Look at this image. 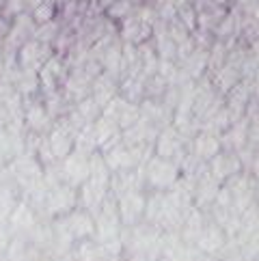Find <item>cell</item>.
Here are the masks:
<instances>
[{
    "label": "cell",
    "mask_w": 259,
    "mask_h": 261,
    "mask_svg": "<svg viewBox=\"0 0 259 261\" xmlns=\"http://www.w3.org/2000/svg\"><path fill=\"white\" fill-rule=\"evenodd\" d=\"M45 141H48V147H50V151H52V155H54V160L57 162L63 160V158H67L73 151V136L65 132L61 125L54 127Z\"/></svg>",
    "instance_id": "13"
},
{
    "label": "cell",
    "mask_w": 259,
    "mask_h": 261,
    "mask_svg": "<svg viewBox=\"0 0 259 261\" xmlns=\"http://www.w3.org/2000/svg\"><path fill=\"white\" fill-rule=\"evenodd\" d=\"M108 197V188L106 186H99V184H93V181H85L78 186V203L82 205V210H87L91 216H95L99 212L101 203Z\"/></svg>",
    "instance_id": "9"
},
{
    "label": "cell",
    "mask_w": 259,
    "mask_h": 261,
    "mask_svg": "<svg viewBox=\"0 0 259 261\" xmlns=\"http://www.w3.org/2000/svg\"><path fill=\"white\" fill-rule=\"evenodd\" d=\"M145 205H147V197L143 194L141 188L130 190V192L121 194V197H117V214H119L121 225L134 227L138 220H143Z\"/></svg>",
    "instance_id": "3"
},
{
    "label": "cell",
    "mask_w": 259,
    "mask_h": 261,
    "mask_svg": "<svg viewBox=\"0 0 259 261\" xmlns=\"http://www.w3.org/2000/svg\"><path fill=\"white\" fill-rule=\"evenodd\" d=\"M138 169L143 171L147 184H149L153 190H160V192L171 190L173 186L177 184L179 175H182L177 162L175 160H164V158H158V155L149 158V160H147L145 164H141Z\"/></svg>",
    "instance_id": "1"
},
{
    "label": "cell",
    "mask_w": 259,
    "mask_h": 261,
    "mask_svg": "<svg viewBox=\"0 0 259 261\" xmlns=\"http://www.w3.org/2000/svg\"><path fill=\"white\" fill-rule=\"evenodd\" d=\"M78 207V188L59 181L57 186L48 188V197H45V210L54 216H67L71 210Z\"/></svg>",
    "instance_id": "2"
},
{
    "label": "cell",
    "mask_w": 259,
    "mask_h": 261,
    "mask_svg": "<svg viewBox=\"0 0 259 261\" xmlns=\"http://www.w3.org/2000/svg\"><path fill=\"white\" fill-rule=\"evenodd\" d=\"M208 173L214 177L218 184H225L227 179H231V177L242 173V162H240L236 151H227V149H223V151H218L208 162Z\"/></svg>",
    "instance_id": "6"
},
{
    "label": "cell",
    "mask_w": 259,
    "mask_h": 261,
    "mask_svg": "<svg viewBox=\"0 0 259 261\" xmlns=\"http://www.w3.org/2000/svg\"><path fill=\"white\" fill-rule=\"evenodd\" d=\"M22 119L33 134H41L50 123V115H48V110H45L43 101H31L29 106L24 104V117Z\"/></svg>",
    "instance_id": "11"
},
{
    "label": "cell",
    "mask_w": 259,
    "mask_h": 261,
    "mask_svg": "<svg viewBox=\"0 0 259 261\" xmlns=\"http://www.w3.org/2000/svg\"><path fill=\"white\" fill-rule=\"evenodd\" d=\"M153 151L158 158H164V160H177L179 155H184V138L177 134V129L173 125L164 127L158 134L153 143Z\"/></svg>",
    "instance_id": "8"
},
{
    "label": "cell",
    "mask_w": 259,
    "mask_h": 261,
    "mask_svg": "<svg viewBox=\"0 0 259 261\" xmlns=\"http://www.w3.org/2000/svg\"><path fill=\"white\" fill-rule=\"evenodd\" d=\"M65 231L69 233L71 240H87V238H93L95 233V218L91 216L87 210H71L65 218Z\"/></svg>",
    "instance_id": "7"
},
{
    "label": "cell",
    "mask_w": 259,
    "mask_h": 261,
    "mask_svg": "<svg viewBox=\"0 0 259 261\" xmlns=\"http://www.w3.org/2000/svg\"><path fill=\"white\" fill-rule=\"evenodd\" d=\"M117 95V91H115V85H113V80H110L108 76H99L95 80V85L93 89H91V97H93L97 104L104 108L110 99H113Z\"/></svg>",
    "instance_id": "15"
},
{
    "label": "cell",
    "mask_w": 259,
    "mask_h": 261,
    "mask_svg": "<svg viewBox=\"0 0 259 261\" xmlns=\"http://www.w3.org/2000/svg\"><path fill=\"white\" fill-rule=\"evenodd\" d=\"M227 244V233L220 229L218 225H212V227H203V233L197 240V246L208 255H214L218 253L220 248H225Z\"/></svg>",
    "instance_id": "12"
},
{
    "label": "cell",
    "mask_w": 259,
    "mask_h": 261,
    "mask_svg": "<svg viewBox=\"0 0 259 261\" xmlns=\"http://www.w3.org/2000/svg\"><path fill=\"white\" fill-rule=\"evenodd\" d=\"M9 173L13 175V179L26 186V188H33L43 179V166L37 162L35 155H17L13 158L11 166H9Z\"/></svg>",
    "instance_id": "5"
},
{
    "label": "cell",
    "mask_w": 259,
    "mask_h": 261,
    "mask_svg": "<svg viewBox=\"0 0 259 261\" xmlns=\"http://www.w3.org/2000/svg\"><path fill=\"white\" fill-rule=\"evenodd\" d=\"M218 151H223V145H220V136L218 134L199 129V132L192 136V155L197 158V160L210 162Z\"/></svg>",
    "instance_id": "10"
},
{
    "label": "cell",
    "mask_w": 259,
    "mask_h": 261,
    "mask_svg": "<svg viewBox=\"0 0 259 261\" xmlns=\"http://www.w3.org/2000/svg\"><path fill=\"white\" fill-rule=\"evenodd\" d=\"M0 76H3V67H0Z\"/></svg>",
    "instance_id": "18"
},
{
    "label": "cell",
    "mask_w": 259,
    "mask_h": 261,
    "mask_svg": "<svg viewBox=\"0 0 259 261\" xmlns=\"http://www.w3.org/2000/svg\"><path fill=\"white\" fill-rule=\"evenodd\" d=\"M76 113L82 117V121H85L87 125H91L93 121L101 115V106L97 104V101L91 97V95H87L85 99H80L78 101V108H76Z\"/></svg>",
    "instance_id": "16"
},
{
    "label": "cell",
    "mask_w": 259,
    "mask_h": 261,
    "mask_svg": "<svg viewBox=\"0 0 259 261\" xmlns=\"http://www.w3.org/2000/svg\"><path fill=\"white\" fill-rule=\"evenodd\" d=\"M7 222L11 225L13 231H29L35 225V212H33L31 205L17 203V205H13V210H11V214H9Z\"/></svg>",
    "instance_id": "14"
},
{
    "label": "cell",
    "mask_w": 259,
    "mask_h": 261,
    "mask_svg": "<svg viewBox=\"0 0 259 261\" xmlns=\"http://www.w3.org/2000/svg\"><path fill=\"white\" fill-rule=\"evenodd\" d=\"M59 171H61V181L78 188L80 184L89 179V155L73 149L67 158H63L59 162Z\"/></svg>",
    "instance_id": "4"
},
{
    "label": "cell",
    "mask_w": 259,
    "mask_h": 261,
    "mask_svg": "<svg viewBox=\"0 0 259 261\" xmlns=\"http://www.w3.org/2000/svg\"><path fill=\"white\" fill-rule=\"evenodd\" d=\"M238 85V69L234 67H225V69H220L218 71V76H216V87L227 93L231 87H236Z\"/></svg>",
    "instance_id": "17"
}]
</instances>
